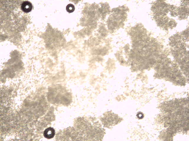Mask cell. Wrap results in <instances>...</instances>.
<instances>
[{
	"label": "cell",
	"mask_w": 189,
	"mask_h": 141,
	"mask_svg": "<svg viewBox=\"0 0 189 141\" xmlns=\"http://www.w3.org/2000/svg\"><path fill=\"white\" fill-rule=\"evenodd\" d=\"M107 120V126L110 127L117 124L120 120L119 117L113 113L108 114Z\"/></svg>",
	"instance_id": "cell-1"
},
{
	"label": "cell",
	"mask_w": 189,
	"mask_h": 141,
	"mask_svg": "<svg viewBox=\"0 0 189 141\" xmlns=\"http://www.w3.org/2000/svg\"><path fill=\"white\" fill-rule=\"evenodd\" d=\"M55 135V131L52 128L49 127L45 130L44 135L46 138L50 139L53 138Z\"/></svg>",
	"instance_id": "cell-2"
},
{
	"label": "cell",
	"mask_w": 189,
	"mask_h": 141,
	"mask_svg": "<svg viewBox=\"0 0 189 141\" xmlns=\"http://www.w3.org/2000/svg\"><path fill=\"white\" fill-rule=\"evenodd\" d=\"M21 9L24 13H28L30 12L32 9V4L29 1H24L21 4Z\"/></svg>",
	"instance_id": "cell-3"
},
{
	"label": "cell",
	"mask_w": 189,
	"mask_h": 141,
	"mask_svg": "<svg viewBox=\"0 0 189 141\" xmlns=\"http://www.w3.org/2000/svg\"><path fill=\"white\" fill-rule=\"evenodd\" d=\"M66 9L68 12L72 13L74 11L75 7L73 5L70 4L67 6Z\"/></svg>",
	"instance_id": "cell-4"
}]
</instances>
